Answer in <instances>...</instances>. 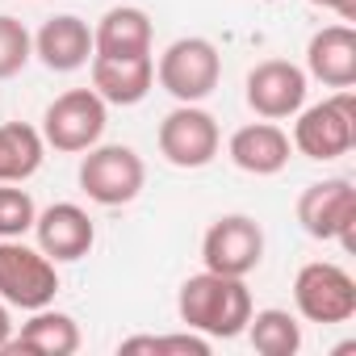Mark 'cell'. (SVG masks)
Masks as SVG:
<instances>
[{
	"label": "cell",
	"instance_id": "13",
	"mask_svg": "<svg viewBox=\"0 0 356 356\" xmlns=\"http://www.w3.org/2000/svg\"><path fill=\"white\" fill-rule=\"evenodd\" d=\"M88 76H92V92L105 105H138L155 88V59L151 55H92Z\"/></svg>",
	"mask_w": 356,
	"mask_h": 356
},
{
	"label": "cell",
	"instance_id": "21",
	"mask_svg": "<svg viewBox=\"0 0 356 356\" xmlns=\"http://www.w3.org/2000/svg\"><path fill=\"white\" fill-rule=\"evenodd\" d=\"M122 356L147 352V356H210V339L202 331H176V335H130L118 343Z\"/></svg>",
	"mask_w": 356,
	"mask_h": 356
},
{
	"label": "cell",
	"instance_id": "6",
	"mask_svg": "<svg viewBox=\"0 0 356 356\" xmlns=\"http://www.w3.org/2000/svg\"><path fill=\"white\" fill-rule=\"evenodd\" d=\"M105 126H109V105L92 88H67L42 113V138L63 155H84L88 147H97Z\"/></svg>",
	"mask_w": 356,
	"mask_h": 356
},
{
	"label": "cell",
	"instance_id": "20",
	"mask_svg": "<svg viewBox=\"0 0 356 356\" xmlns=\"http://www.w3.org/2000/svg\"><path fill=\"white\" fill-rule=\"evenodd\" d=\"M243 331H248V339L260 356H298V348H302V323L281 306L252 310Z\"/></svg>",
	"mask_w": 356,
	"mask_h": 356
},
{
	"label": "cell",
	"instance_id": "14",
	"mask_svg": "<svg viewBox=\"0 0 356 356\" xmlns=\"http://www.w3.org/2000/svg\"><path fill=\"white\" fill-rule=\"evenodd\" d=\"M34 55H38V63H42L47 72H59V76L80 72V67H88V59H92V26H88L84 17H76V13L51 17V22L34 34Z\"/></svg>",
	"mask_w": 356,
	"mask_h": 356
},
{
	"label": "cell",
	"instance_id": "23",
	"mask_svg": "<svg viewBox=\"0 0 356 356\" xmlns=\"http://www.w3.org/2000/svg\"><path fill=\"white\" fill-rule=\"evenodd\" d=\"M30 59H34V34L17 17L0 13V80H13Z\"/></svg>",
	"mask_w": 356,
	"mask_h": 356
},
{
	"label": "cell",
	"instance_id": "24",
	"mask_svg": "<svg viewBox=\"0 0 356 356\" xmlns=\"http://www.w3.org/2000/svg\"><path fill=\"white\" fill-rule=\"evenodd\" d=\"M306 5L327 9V13H335L339 22H356V0H306Z\"/></svg>",
	"mask_w": 356,
	"mask_h": 356
},
{
	"label": "cell",
	"instance_id": "15",
	"mask_svg": "<svg viewBox=\"0 0 356 356\" xmlns=\"http://www.w3.org/2000/svg\"><path fill=\"white\" fill-rule=\"evenodd\" d=\"M227 155L248 176H277V172H285V163L293 155V143L277 122H248L231 134Z\"/></svg>",
	"mask_w": 356,
	"mask_h": 356
},
{
	"label": "cell",
	"instance_id": "11",
	"mask_svg": "<svg viewBox=\"0 0 356 356\" xmlns=\"http://www.w3.org/2000/svg\"><path fill=\"white\" fill-rule=\"evenodd\" d=\"M306 67L289 63V59H264L248 72L243 80V97H248V109L264 122H285L293 118L302 105H306Z\"/></svg>",
	"mask_w": 356,
	"mask_h": 356
},
{
	"label": "cell",
	"instance_id": "16",
	"mask_svg": "<svg viewBox=\"0 0 356 356\" xmlns=\"http://www.w3.org/2000/svg\"><path fill=\"white\" fill-rule=\"evenodd\" d=\"M306 76L327 88L356 84V30L352 26H323L306 42Z\"/></svg>",
	"mask_w": 356,
	"mask_h": 356
},
{
	"label": "cell",
	"instance_id": "4",
	"mask_svg": "<svg viewBox=\"0 0 356 356\" xmlns=\"http://www.w3.org/2000/svg\"><path fill=\"white\" fill-rule=\"evenodd\" d=\"M155 80L176 105H202L222 80V55L210 38H197V34L176 38L163 47L155 63Z\"/></svg>",
	"mask_w": 356,
	"mask_h": 356
},
{
	"label": "cell",
	"instance_id": "1",
	"mask_svg": "<svg viewBox=\"0 0 356 356\" xmlns=\"http://www.w3.org/2000/svg\"><path fill=\"white\" fill-rule=\"evenodd\" d=\"M176 314L189 331H202L206 339H235L252 318V289L243 285V277L202 268L185 277L181 293H176Z\"/></svg>",
	"mask_w": 356,
	"mask_h": 356
},
{
	"label": "cell",
	"instance_id": "9",
	"mask_svg": "<svg viewBox=\"0 0 356 356\" xmlns=\"http://www.w3.org/2000/svg\"><path fill=\"white\" fill-rule=\"evenodd\" d=\"M293 306L306 323H348L356 314V281L331 260H310L293 277Z\"/></svg>",
	"mask_w": 356,
	"mask_h": 356
},
{
	"label": "cell",
	"instance_id": "10",
	"mask_svg": "<svg viewBox=\"0 0 356 356\" xmlns=\"http://www.w3.org/2000/svg\"><path fill=\"white\" fill-rule=\"evenodd\" d=\"M202 264L222 277H252L264 264V227L252 214H222L202 235Z\"/></svg>",
	"mask_w": 356,
	"mask_h": 356
},
{
	"label": "cell",
	"instance_id": "25",
	"mask_svg": "<svg viewBox=\"0 0 356 356\" xmlns=\"http://www.w3.org/2000/svg\"><path fill=\"white\" fill-rule=\"evenodd\" d=\"M9 339H13V318H9V306L0 302V352H5Z\"/></svg>",
	"mask_w": 356,
	"mask_h": 356
},
{
	"label": "cell",
	"instance_id": "17",
	"mask_svg": "<svg viewBox=\"0 0 356 356\" xmlns=\"http://www.w3.org/2000/svg\"><path fill=\"white\" fill-rule=\"evenodd\" d=\"M5 352H34V356H72L80 352V323L63 310H30L22 331L5 343Z\"/></svg>",
	"mask_w": 356,
	"mask_h": 356
},
{
	"label": "cell",
	"instance_id": "8",
	"mask_svg": "<svg viewBox=\"0 0 356 356\" xmlns=\"http://www.w3.org/2000/svg\"><path fill=\"white\" fill-rule=\"evenodd\" d=\"M155 143H159V155L172 168L197 172V168L214 163V155L222 147V130H218V118L210 109H202V105H176L172 113H163V122L155 130Z\"/></svg>",
	"mask_w": 356,
	"mask_h": 356
},
{
	"label": "cell",
	"instance_id": "5",
	"mask_svg": "<svg viewBox=\"0 0 356 356\" xmlns=\"http://www.w3.org/2000/svg\"><path fill=\"white\" fill-rule=\"evenodd\" d=\"M59 293V268L26 239H0V302L17 310H42Z\"/></svg>",
	"mask_w": 356,
	"mask_h": 356
},
{
	"label": "cell",
	"instance_id": "18",
	"mask_svg": "<svg viewBox=\"0 0 356 356\" xmlns=\"http://www.w3.org/2000/svg\"><path fill=\"white\" fill-rule=\"evenodd\" d=\"M92 55H151V17L138 5H113L92 26Z\"/></svg>",
	"mask_w": 356,
	"mask_h": 356
},
{
	"label": "cell",
	"instance_id": "22",
	"mask_svg": "<svg viewBox=\"0 0 356 356\" xmlns=\"http://www.w3.org/2000/svg\"><path fill=\"white\" fill-rule=\"evenodd\" d=\"M38 206L22 185H0V239H26L34 231Z\"/></svg>",
	"mask_w": 356,
	"mask_h": 356
},
{
	"label": "cell",
	"instance_id": "7",
	"mask_svg": "<svg viewBox=\"0 0 356 356\" xmlns=\"http://www.w3.org/2000/svg\"><path fill=\"white\" fill-rule=\"evenodd\" d=\"M298 222L310 239L339 243L343 252H356V189L343 176H327L302 189L298 197Z\"/></svg>",
	"mask_w": 356,
	"mask_h": 356
},
{
	"label": "cell",
	"instance_id": "19",
	"mask_svg": "<svg viewBox=\"0 0 356 356\" xmlns=\"http://www.w3.org/2000/svg\"><path fill=\"white\" fill-rule=\"evenodd\" d=\"M47 159V138L30 122L0 126V185H26Z\"/></svg>",
	"mask_w": 356,
	"mask_h": 356
},
{
	"label": "cell",
	"instance_id": "12",
	"mask_svg": "<svg viewBox=\"0 0 356 356\" xmlns=\"http://www.w3.org/2000/svg\"><path fill=\"white\" fill-rule=\"evenodd\" d=\"M34 239H38L42 256H51L55 264H72V260H84L92 252L97 227H92L88 210H80L76 202H55V206L38 210Z\"/></svg>",
	"mask_w": 356,
	"mask_h": 356
},
{
	"label": "cell",
	"instance_id": "3",
	"mask_svg": "<svg viewBox=\"0 0 356 356\" xmlns=\"http://www.w3.org/2000/svg\"><path fill=\"white\" fill-rule=\"evenodd\" d=\"M76 181H80V193L88 202L113 210V206H130L143 193V185H147V163L126 143H97V147L84 151Z\"/></svg>",
	"mask_w": 356,
	"mask_h": 356
},
{
	"label": "cell",
	"instance_id": "2",
	"mask_svg": "<svg viewBox=\"0 0 356 356\" xmlns=\"http://www.w3.org/2000/svg\"><path fill=\"white\" fill-rule=\"evenodd\" d=\"M293 151L306 159H339L352 151L356 143V92L352 88H335L331 97H323L318 105H302L293 113Z\"/></svg>",
	"mask_w": 356,
	"mask_h": 356
}]
</instances>
